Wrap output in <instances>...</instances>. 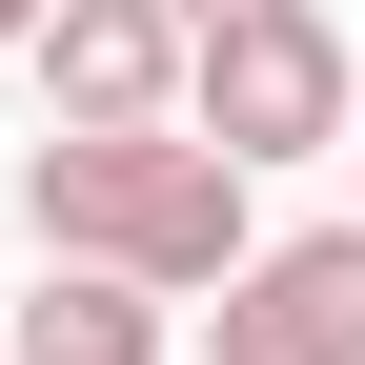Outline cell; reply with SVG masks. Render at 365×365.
Masks as SVG:
<instances>
[{
	"mask_svg": "<svg viewBox=\"0 0 365 365\" xmlns=\"http://www.w3.org/2000/svg\"><path fill=\"white\" fill-rule=\"evenodd\" d=\"M21 223H41V264H102V284H143V304H203L223 264L264 244L244 223V163L182 143V122H122V143H61V122H41Z\"/></svg>",
	"mask_w": 365,
	"mask_h": 365,
	"instance_id": "6da1fadb",
	"label": "cell"
},
{
	"mask_svg": "<svg viewBox=\"0 0 365 365\" xmlns=\"http://www.w3.org/2000/svg\"><path fill=\"white\" fill-rule=\"evenodd\" d=\"M345 102H365V81H345V21H325V0H244V21L182 41V143H223L244 182L264 163H325Z\"/></svg>",
	"mask_w": 365,
	"mask_h": 365,
	"instance_id": "7a4b0ae2",
	"label": "cell"
},
{
	"mask_svg": "<svg viewBox=\"0 0 365 365\" xmlns=\"http://www.w3.org/2000/svg\"><path fill=\"white\" fill-rule=\"evenodd\" d=\"M203 304H223V325H203V365H365V223L244 244Z\"/></svg>",
	"mask_w": 365,
	"mask_h": 365,
	"instance_id": "3957f363",
	"label": "cell"
},
{
	"mask_svg": "<svg viewBox=\"0 0 365 365\" xmlns=\"http://www.w3.org/2000/svg\"><path fill=\"white\" fill-rule=\"evenodd\" d=\"M41 122L61 143H122V122H182V21L163 0H41Z\"/></svg>",
	"mask_w": 365,
	"mask_h": 365,
	"instance_id": "277c9868",
	"label": "cell"
},
{
	"mask_svg": "<svg viewBox=\"0 0 365 365\" xmlns=\"http://www.w3.org/2000/svg\"><path fill=\"white\" fill-rule=\"evenodd\" d=\"M0 365H182V325H163L143 284H102V264H41V304H21Z\"/></svg>",
	"mask_w": 365,
	"mask_h": 365,
	"instance_id": "5b68a950",
	"label": "cell"
},
{
	"mask_svg": "<svg viewBox=\"0 0 365 365\" xmlns=\"http://www.w3.org/2000/svg\"><path fill=\"white\" fill-rule=\"evenodd\" d=\"M163 21H182V41H203V21H244V0H163Z\"/></svg>",
	"mask_w": 365,
	"mask_h": 365,
	"instance_id": "8992f818",
	"label": "cell"
},
{
	"mask_svg": "<svg viewBox=\"0 0 365 365\" xmlns=\"http://www.w3.org/2000/svg\"><path fill=\"white\" fill-rule=\"evenodd\" d=\"M0 41H41V0H0Z\"/></svg>",
	"mask_w": 365,
	"mask_h": 365,
	"instance_id": "52a82bcc",
	"label": "cell"
},
{
	"mask_svg": "<svg viewBox=\"0 0 365 365\" xmlns=\"http://www.w3.org/2000/svg\"><path fill=\"white\" fill-rule=\"evenodd\" d=\"M345 163H365V143H345Z\"/></svg>",
	"mask_w": 365,
	"mask_h": 365,
	"instance_id": "ba28073f",
	"label": "cell"
}]
</instances>
